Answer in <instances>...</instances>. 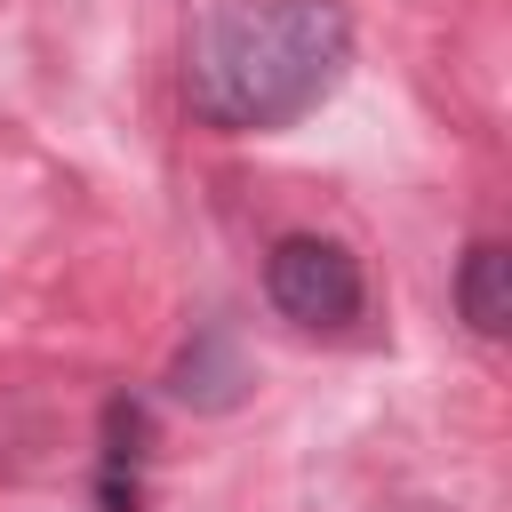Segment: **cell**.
I'll return each mask as SVG.
<instances>
[{
    "mask_svg": "<svg viewBox=\"0 0 512 512\" xmlns=\"http://www.w3.org/2000/svg\"><path fill=\"white\" fill-rule=\"evenodd\" d=\"M352 64V24L336 0H216L192 32L184 88L208 128L264 136L304 120Z\"/></svg>",
    "mask_w": 512,
    "mask_h": 512,
    "instance_id": "6da1fadb",
    "label": "cell"
},
{
    "mask_svg": "<svg viewBox=\"0 0 512 512\" xmlns=\"http://www.w3.org/2000/svg\"><path fill=\"white\" fill-rule=\"evenodd\" d=\"M264 296L296 320V328H352L360 304H368V280H360V256L328 232H288L272 240L264 256Z\"/></svg>",
    "mask_w": 512,
    "mask_h": 512,
    "instance_id": "7a4b0ae2",
    "label": "cell"
},
{
    "mask_svg": "<svg viewBox=\"0 0 512 512\" xmlns=\"http://www.w3.org/2000/svg\"><path fill=\"white\" fill-rule=\"evenodd\" d=\"M456 312L472 320V336H512V248L504 240H472L456 264Z\"/></svg>",
    "mask_w": 512,
    "mask_h": 512,
    "instance_id": "3957f363",
    "label": "cell"
},
{
    "mask_svg": "<svg viewBox=\"0 0 512 512\" xmlns=\"http://www.w3.org/2000/svg\"><path fill=\"white\" fill-rule=\"evenodd\" d=\"M168 392H176L184 408H232V400L248 392V368H240V352H232V344L208 328V336H192V344L176 352Z\"/></svg>",
    "mask_w": 512,
    "mask_h": 512,
    "instance_id": "277c9868",
    "label": "cell"
}]
</instances>
